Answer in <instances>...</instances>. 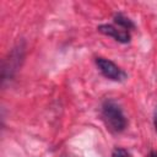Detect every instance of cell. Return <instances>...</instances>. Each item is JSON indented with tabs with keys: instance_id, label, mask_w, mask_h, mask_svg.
I'll return each instance as SVG.
<instances>
[{
	"instance_id": "6da1fadb",
	"label": "cell",
	"mask_w": 157,
	"mask_h": 157,
	"mask_svg": "<svg viewBox=\"0 0 157 157\" xmlns=\"http://www.w3.org/2000/svg\"><path fill=\"white\" fill-rule=\"evenodd\" d=\"M102 118L107 128L113 132H121L128 125V120L121 107L114 99H107L103 102Z\"/></svg>"
},
{
	"instance_id": "5b68a950",
	"label": "cell",
	"mask_w": 157,
	"mask_h": 157,
	"mask_svg": "<svg viewBox=\"0 0 157 157\" xmlns=\"http://www.w3.org/2000/svg\"><path fill=\"white\" fill-rule=\"evenodd\" d=\"M112 157H131V156H130V153L126 150L120 148V147H117V148H114Z\"/></svg>"
},
{
	"instance_id": "52a82bcc",
	"label": "cell",
	"mask_w": 157,
	"mask_h": 157,
	"mask_svg": "<svg viewBox=\"0 0 157 157\" xmlns=\"http://www.w3.org/2000/svg\"><path fill=\"white\" fill-rule=\"evenodd\" d=\"M150 157H157V152H151V155H150Z\"/></svg>"
},
{
	"instance_id": "3957f363",
	"label": "cell",
	"mask_w": 157,
	"mask_h": 157,
	"mask_svg": "<svg viewBox=\"0 0 157 157\" xmlns=\"http://www.w3.org/2000/svg\"><path fill=\"white\" fill-rule=\"evenodd\" d=\"M98 32H101L104 36L112 37L114 40L119 43H129L130 42V33L126 29H123L120 27H115L113 25H99L97 27Z\"/></svg>"
},
{
	"instance_id": "7a4b0ae2",
	"label": "cell",
	"mask_w": 157,
	"mask_h": 157,
	"mask_svg": "<svg viewBox=\"0 0 157 157\" xmlns=\"http://www.w3.org/2000/svg\"><path fill=\"white\" fill-rule=\"evenodd\" d=\"M96 65L102 75L113 81H124L126 78V74L112 60L107 58H96Z\"/></svg>"
},
{
	"instance_id": "277c9868",
	"label": "cell",
	"mask_w": 157,
	"mask_h": 157,
	"mask_svg": "<svg viewBox=\"0 0 157 157\" xmlns=\"http://www.w3.org/2000/svg\"><path fill=\"white\" fill-rule=\"evenodd\" d=\"M114 22H115L120 28L126 29V31L135 27V25L132 23V21H131L130 18H128L126 16H124L123 13H117V15L114 16Z\"/></svg>"
},
{
	"instance_id": "8992f818",
	"label": "cell",
	"mask_w": 157,
	"mask_h": 157,
	"mask_svg": "<svg viewBox=\"0 0 157 157\" xmlns=\"http://www.w3.org/2000/svg\"><path fill=\"white\" fill-rule=\"evenodd\" d=\"M155 128H156V131H157V110H156V114H155Z\"/></svg>"
}]
</instances>
